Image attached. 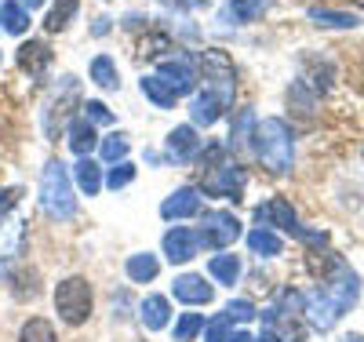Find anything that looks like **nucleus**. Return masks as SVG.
<instances>
[{"label":"nucleus","instance_id":"nucleus-5","mask_svg":"<svg viewBox=\"0 0 364 342\" xmlns=\"http://www.w3.org/2000/svg\"><path fill=\"white\" fill-rule=\"evenodd\" d=\"M200 70H204V87L208 91H215V95L230 106L233 102V91H237V70H233V62L223 48H208L200 55Z\"/></svg>","mask_w":364,"mask_h":342},{"label":"nucleus","instance_id":"nucleus-37","mask_svg":"<svg viewBox=\"0 0 364 342\" xmlns=\"http://www.w3.org/2000/svg\"><path fill=\"white\" fill-rule=\"evenodd\" d=\"M230 342H255V338H252L248 331H233V335H230Z\"/></svg>","mask_w":364,"mask_h":342},{"label":"nucleus","instance_id":"nucleus-18","mask_svg":"<svg viewBox=\"0 0 364 342\" xmlns=\"http://www.w3.org/2000/svg\"><path fill=\"white\" fill-rule=\"evenodd\" d=\"M168 317H171V306H168L164 295H149V299L142 302V324H146L149 331H161V328L168 324Z\"/></svg>","mask_w":364,"mask_h":342},{"label":"nucleus","instance_id":"nucleus-39","mask_svg":"<svg viewBox=\"0 0 364 342\" xmlns=\"http://www.w3.org/2000/svg\"><path fill=\"white\" fill-rule=\"evenodd\" d=\"M343 342H364V338H360V335H346Z\"/></svg>","mask_w":364,"mask_h":342},{"label":"nucleus","instance_id":"nucleus-7","mask_svg":"<svg viewBox=\"0 0 364 342\" xmlns=\"http://www.w3.org/2000/svg\"><path fill=\"white\" fill-rule=\"evenodd\" d=\"M237 237H240L237 215H230V211H204V223L197 230V240L204 247H219V252H223V247H230Z\"/></svg>","mask_w":364,"mask_h":342},{"label":"nucleus","instance_id":"nucleus-28","mask_svg":"<svg viewBox=\"0 0 364 342\" xmlns=\"http://www.w3.org/2000/svg\"><path fill=\"white\" fill-rule=\"evenodd\" d=\"M269 4H273V0H230V11H233L237 22H255Z\"/></svg>","mask_w":364,"mask_h":342},{"label":"nucleus","instance_id":"nucleus-16","mask_svg":"<svg viewBox=\"0 0 364 342\" xmlns=\"http://www.w3.org/2000/svg\"><path fill=\"white\" fill-rule=\"evenodd\" d=\"M70 146L77 157H91V149L99 146V135H95V124H87L84 117L70 124Z\"/></svg>","mask_w":364,"mask_h":342},{"label":"nucleus","instance_id":"nucleus-35","mask_svg":"<svg viewBox=\"0 0 364 342\" xmlns=\"http://www.w3.org/2000/svg\"><path fill=\"white\" fill-rule=\"evenodd\" d=\"M223 314H226L230 321H252V317L259 314V309H255L248 299H237V302H230V306L223 309Z\"/></svg>","mask_w":364,"mask_h":342},{"label":"nucleus","instance_id":"nucleus-3","mask_svg":"<svg viewBox=\"0 0 364 342\" xmlns=\"http://www.w3.org/2000/svg\"><path fill=\"white\" fill-rule=\"evenodd\" d=\"M255 223H259L262 230L277 226V230H284V233H291V237H299V240H306V244H317V247H324V244H328V237H324V233H310L306 226H299L291 204H288V201H281V197H273L269 204H259V208H255Z\"/></svg>","mask_w":364,"mask_h":342},{"label":"nucleus","instance_id":"nucleus-19","mask_svg":"<svg viewBox=\"0 0 364 342\" xmlns=\"http://www.w3.org/2000/svg\"><path fill=\"white\" fill-rule=\"evenodd\" d=\"M128 277H132V281L135 284H149V281H154V277L161 273V262H157V255H149V252H139V255H132L128 259Z\"/></svg>","mask_w":364,"mask_h":342},{"label":"nucleus","instance_id":"nucleus-34","mask_svg":"<svg viewBox=\"0 0 364 342\" xmlns=\"http://www.w3.org/2000/svg\"><path fill=\"white\" fill-rule=\"evenodd\" d=\"M80 109H84V120H87V124H109V120H113V113L106 109V102H95V99L84 102Z\"/></svg>","mask_w":364,"mask_h":342},{"label":"nucleus","instance_id":"nucleus-29","mask_svg":"<svg viewBox=\"0 0 364 342\" xmlns=\"http://www.w3.org/2000/svg\"><path fill=\"white\" fill-rule=\"evenodd\" d=\"M99 149H102V157H106L109 164H120V161L128 157L132 142H128V135H109V139H102V142H99Z\"/></svg>","mask_w":364,"mask_h":342},{"label":"nucleus","instance_id":"nucleus-15","mask_svg":"<svg viewBox=\"0 0 364 342\" xmlns=\"http://www.w3.org/2000/svg\"><path fill=\"white\" fill-rule=\"evenodd\" d=\"M18 66L29 70V73H44L51 66V48L44 41H29L18 48Z\"/></svg>","mask_w":364,"mask_h":342},{"label":"nucleus","instance_id":"nucleus-23","mask_svg":"<svg viewBox=\"0 0 364 342\" xmlns=\"http://www.w3.org/2000/svg\"><path fill=\"white\" fill-rule=\"evenodd\" d=\"M142 95L149 99V102H154V106H161V109H168V106H175V91L154 73V77H142Z\"/></svg>","mask_w":364,"mask_h":342},{"label":"nucleus","instance_id":"nucleus-12","mask_svg":"<svg viewBox=\"0 0 364 342\" xmlns=\"http://www.w3.org/2000/svg\"><path fill=\"white\" fill-rule=\"evenodd\" d=\"M200 149V139L193 132V124H178V128L168 135V157L171 161H193Z\"/></svg>","mask_w":364,"mask_h":342},{"label":"nucleus","instance_id":"nucleus-22","mask_svg":"<svg viewBox=\"0 0 364 342\" xmlns=\"http://www.w3.org/2000/svg\"><path fill=\"white\" fill-rule=\"evenodd\" d=\"M0 26H4L8 33L22 37L26 29H29V11H26L22 4H11V0H4V4H0Z\"/></svg>","mask_w":364,"mask_h":342},{"label":"nucleus","instance_id":"nucleus-14","mask_svg":"<svg viewBox=\"0 0 364 342\" xmlns=\"http://www.w3.org/2000/svg\"><path fill=\"white\" fill-rule=\"evenodd\" d=\"M331 84V66L328 62H314V58H302V73H299V87H306L310 95H321Z\"/></svg>","mask_w":364,"mask_h":342},{"label":"nucleus","instance_id":"nucleus-6","mask_svg":"<svg viewBox=\"0 0 364 342\" xmlns=\"http://www.w3.org/2000/svg\"><path fill=\"white\" fill-rule=\"evenodd\" d=\"M245 182H248V175L240 164H211V171L200 182V190L211 193V197H223V201H237L245 193Z\"/></svg>","mask_w":364,"mask_h":342},{"label":"nucleus","instance_id":"nucleus-1","mask_svg":"<svg viewBox=\"0 0 364 342\" xmlns=\"http://www.w3.org/2000/svg\"><path fill=\"white\" fill-rule=\"evenodd\" d=\"M255 153L259 161L273 171V175H284L291 168V157H295V135L291 128L281 120V117H266V120H255Z\"/></svg>","mask_w":364,"mask_h":342},{"label":"nucleus","instance_id":"nucleus-38","mask_svg":"<svg viewBox=\"0 0 364 342\" xmlns=\"http://www.w3.org/2000/svg\"><path fill=\"white\" fill-rule=\"evenodd\" d=\"M41 4H44V0H22V8H26V11H33V8H41Z\"/></svg>","mask_w":364,"mask_h":342},{"label":"nucleus","instance_id":"nucleus-20","mask_svg":"<svg viewBox=\"0 0 364 342\" xmlns=\"http://www.w3.org/2000/svg\"><path fill=\"white\" fill-rule=\"evenodd\" d=\"M73 178H77V186H80L87 197H95L102 190V171H99V164L91 161V157H80V164L73 168Z\"/></svg>","mask_w":364,"mask_h":342},{"label":"nucleus","instance_id":"nucleus-33","mask_svg":"<svg viewBox=\"0 0 364 342\" xmlns=\"http://www.w3.org/2000/svg\"><path fill=\"white\" fill-rule=\"evenodd\" d=\"M135 178V168L128 164V161H120L117 168H109V175H106V186L109 190H120V186H128Z\"/></svg>","mask_w":364,"mask_h":342},{"label":"nucleus","instance_id":"nucleus-25","mask_svg":"<svg viewBox=\"0 0 364 342\" xmlns=\"http://www.w3.org/2000/svg\"><path fill=\"white\" fill-rule=\"evenodd\" d=\"M18 342H58V338H55V328L44 317H29L18 331Z\"/></svg>","mask_w":364,"mask_h":342},{"label":"nucleus","instance_id":"nucleus-24","mask_svg":"<svg viewBox=\"0 0 364 342\" xmlns=\"http://www.w3.org/2000/svg\"><path fill=\"white\" fill-rule=\"evenodd\" d=\"M208 269H211V277H215L219 284H237L240 281V262H237V255H215L208 262Z\"/></svg>","mask_w":364,"mask_h":342},{"label":"nucleus","instance_id":"nucleus-32","mask_svg":"<svg viewBox=\"0 0 364 342\" xmlns=\"http://www.w3.org/2000/svg\"><path fill=\"white\" fill-rule=\"evenodd\" d=\"M230 317L226 314H219V317H211L208 324H204V342H230Z\"/></svg>","mask_w":364,"mask_h":342},{"label":"nucleus","instance_id":"nucleus-40","mask_svg":"<svg viewBox=\"0 0 364 342\" xmlns=\"http://www.w3.org/2000/svg\"><path fill=\"white\" fill-rule=\"evenodd\" d=\"M353 4H357V8H364V0H353Z\"/></svg>","mask_w":364,"mask_h":342},{"label":"nucleus","instance_id":"nucleus-26","mask_svg":"<svg viewBox=\"0 0 364 342\" xmlns=\"http://www.w3.org/2000/svg\"><path fill=\"white\" fill-rule=\"evenodd\" d=\"M77 8H80V0H58V4L51 8V15H48V29H51V33H63V29L70 26V18L77 15Z\"/></svg>","mask_w":364,"mask_h":342},{"label":"nucleus","instance_id":"nucleus-17","mask_svg":"<svg viewBox=\"0 0 364 342\" xmlns=\"http://www.w3.org/2000/svg\"><path fill=\"white\" fill-rule=\"evenodd\" d=\"M310 22H314V26H324V29H353L360 18L350 15V11H336V8L314 4V8H310Z\"/></svg>","mask_w":364,"mask_h":342},{"label":"nucleus","instance_id":"nucleus-9","mask_svg":"<svg viewBox=\"0 0 364 342\" xmlns=\"http://www.w3.org/2000/svg\"><path fill=\"white\" fill-rule=\"evenodd\" d=\"M197 252H200V240H197L193 230L175 226V230L164 233V255H168V262H190Z\"/></svg>","mask_w":364,"mask_h":342},{"label":"nucleus","instance_id":"nucleus-4","mask_svg":"<svg viewBox=\"0 0 364 342\" xmlns=\"http://www.w3.org/2000/svg\"><path fill=\"white\" fill-rule=\"evenodd\" d=\"M55 314L66 324H84L91 317V284L84 277H66L55 288Z\"/></svg>","mask_w":364,"mask_h":342},{"label":"nucleus","instance_id":"nucleus-31","mask_svg":"<svg viewBox=\"0 0 364 342\" xmlns=\"http://www.w3.org/2000/svg\"><path fill=\"white\" fill-rule=\"evenodd\" d=\"M248 132H255V113L252 109H240V117L233 120V132H230V146L248 142Z\"/></svg>","mask_w":364,"mask_h":342},{"label":"nucleus","instance_id":"nucleus-13","mask_svg":"<svg viewBox=\"0 0 364 342\" xmlns=\"http://www.w3.org/2000/svg\"><path fill=\"white\" fill-rule=\"evenodd\" d=\"M223 109H226V102L215 95V91H200V95L193 99V106H190V117H193V124H204V128H211L219 117H223Z\"/></svg>","mask_w":364,"mask_h":342},{"label":"nucleus","instance_id":"nucleus-27","mask_svg":"<svg viewBox=\"0 0 364 342\" xmlns=\"http://www.w3.org/2000/svg\"><path fill=\"white\" fill-rule=\"evenodd\" d=\"M91 80H95L99 87H106V91H113L120 80H117V66H113V58L109 55H99L95 62H91Z\"/></svg>","mask_w":364,"mask_h":342},{"label":"nucleus","instance_id":"nucleus-30","mask_svg":"<svg viewBox=\"0 0 364 342\" xmlns=\"http://www.w3.org/2000/svg\"><path fill=\"white\" fill-rule=\"evenodd\" d=\"M204 331V317L200 314H182L175 324V342H193V335Z\"/></svg>","mask_w":364,"mask_h":342},{"label":"nucleus","instance_id":"nucleus-21","mask_svg":"<svg viewBox=\"0 0 364 342\" xmlns=\"http://www.w3.org/2000/svg\"><path fill=\"white\" fill-rule=\"evenodd\" d=\"M248 247H252L255 255H262V259H273V255H281L284 244H281V237L273 233V230H262V226H259V230L248 233Z\"/></svg>","mask_w":364,"mask_h":342},{"label":"nucleus","instance_id":"nucleus-8","mask_svg":"<svg viewBox=\"0 0 364 342\" xmlns=\"http://www.w3.org/2000/svg\"><path fill=\"white\" fill-rule=\"evenodd\" d=\"M157 77L175 91V95H190V91L197 87V73H193V66H190L186 58H164Z\"/></svg>","mask_w":364,"mask_h":342},{"label":"nucleus","instance_id":"nucleus-10","mask_svg":"<svg viewBox=\"0 0 364 342\" xmlns=\"http://www.w3.org/2000/svg\"><path fill=\"white\" fill-rule=\"evenodd\" d=\"M211 295H215V288L204 284L200 273H182V277H175V299H178V302H186V306H208Z\"/></svg>","mask_w":364,"mask_h":342},{"label":"nucleus","instance_id":"nucleus-2","mask_svg":"<svg viewBox=\"0 0 364 342\" xmlns=\"http://www.w3.org/2000/svg\"><path fill=\"white\" fill-rule=\"evenodd\" d=\"M41 208L48 219L66 223L77 215V197H73V178L63 161H51L41 175Z\"/></svg>","mask_w":364,"mask_h":342},{"label":"nucleus","instance_id":"nucleus-11","mask_svg":"<svg viewBox=\"0 0 364 342\" xmlns=\"http://www.w3.org/2000/svg\"><path fill=\"white\" fill-rule=\"evenodd\" d=\"M197 211H200V190H193V186H182V190H175L161 204L164 219H190V215H197Z\"/></svg>","mask_w":364,"mask_h":342},{"label":"nucleus","instance_id":"nucleus-36","mask_svg":"<svg viewBox=\"0 0 364 342\" xmlns=\"http://www.w3.org/2000/svg\"><path fill=\"white\" fill-rule=\"evenodd\" d=\"M161 48H168V37H149V41H142V51H146V55H157Z\"/></svg>","mask_w":364,"mask_h":342}]
</instances>
